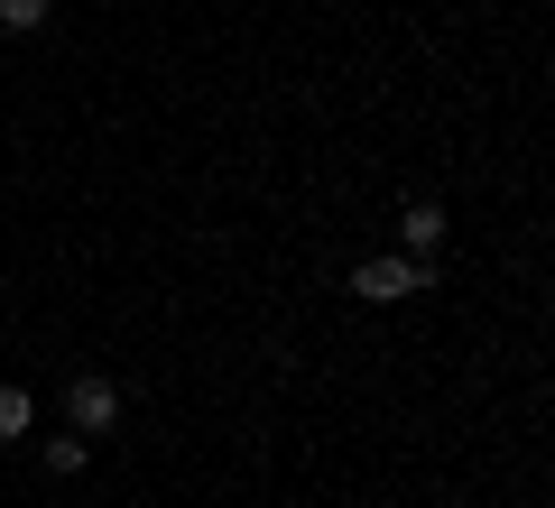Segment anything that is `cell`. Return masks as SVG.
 Wrapping results in <instances>:
<instances>
[{"label":"cell","instance_id":"obj_4","mask_svg":"<svg viewBox=\"0 0 555 508\" xmlns=\"http://www.w3.org/2000/svg\"><path fill=\"white\" fill-rule=\"evenodd\" d=\"M38 463L56 471V481H75V471L93 463V434H75V426H65V434H47V444H38Z\"/></svg>","mask_w":555,"mask_h":508},{"label":"cell","instance_id":"obj_5","mask_svg":"<svg viewBox=\"0 0 555 508\" xmlns=\"http://www.w3.org/2000/svg\"><path fill=\"white\" fill-rule=\"evenodd\" d=\"M20 434H38V398H28V389H0V444H20Z\"/></svg>","mask_w":555,"mask_h":508},{"label":"cell","instance_id":"obj_2","mask_svg":"<svg viewBox=\"0 0 555 508\" xmlns=\"http://www.w3.org/2000/svg\"><path fill=\"white\" fill-rule=\"evenodd\" d=\"M65 416H75V434H93V444H102V434L120 426V389L102 370H75V379H65Z\"/></svg>","mask_w":555,"mask_h":508},{"label":"cell","instance_id":"obj_3","mask_svg":"<svg viewBox=\"0 0 555 508\" xmlns=\"http://www.w3.org/2000/svg\"><path fill=\"white\" fill-rule=\"evenodd\" d=\"M444 232H454V213H444V204H426V195L398 213V240H408V259H436V250H444Z\"/></svg>","mask_w":555,"mask_h":508},{"label":"cell","instance_id":"obj_1","mask_svg":"<svg viewBox=\"0 0 555 508\" xmlns=\"http://www.w3.org/2000/svg\"><path fill=\"white\" fill-rule=\"evenodd\" d=\"M416 287H436V259H389V250H379V259H361V269H352L361 305H398V296H416Z\"/></svg>","mask_w":555,"mask_h":508},{"label":"cell","instance_id":"obj_6","mask_svg":"<svg viewBox=\"0 0 555 508\" xmlns=\"http://www.w3.org/2000/svg\"><path fill=\"white\" fill-rule=\"evenodd\" d=\"M47 10H56V0H0V28H10V38H38Z\"/></svg>","mask_w":555,"mask_h":508}]
</instances>
